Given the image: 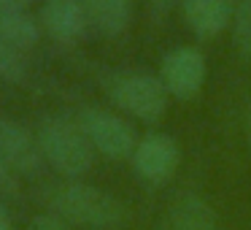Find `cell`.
<instances>
[{"label":"cell","mask_w":251,"mask_h":230,"mask_svg":"<svg viewBox=\"0 0 251 230\" xmlns=\"http://www.w3.org/2000/svg\"><path fill=\"white\" fill-rule=\"evenodd\" d=\"M243 125H246V138H249V146H251V100H249V106H246Z\"/></svg>","instance_id":"20"},{"label":"cell","mask_w":251,"mask_h":230,"mask_svg":"<svg viewBox=\"0 0 251 230\" xmlns=\"http://www.w3.org/2000/svg\"><path fill=\"white\" fill-rule=\"evenodd\" d=\"M132 168L149 184H165L173 179L176 168H178V146L170 136L165 133H149V136L138 138V146L132 152Z\"/></svg>","instance_id":"6"},{"label":"cell","mask_w":251,"mask_h":230,"mask_svg":"<svg viewBox=\"0 0 251 230\" xmlns=\"http://www.w3.org/2000/svg\"><path fill=\"white\" fill-rule=\"evenodd\" d=\"M108 98L119 106L125 114L141 122H159L168 111V89L162 79L146 71H119L105 82Z\"/></svg>","instance_id":"3"},{"label":"cell","mask_w":251,"mask_h":230,"mask_svg":"<svg viewBox=\"0 0 251 230\" xmlns=\"http://www.w3.org/2000/svg\"><path fill=\"white\" fill-rule=\"evenodd\" d=\"M0 149L19 176H35L46 163L38 133H33L17 119H6V116L0 119Z\"/></svg>","instance_id":"8"},{"label":"cell","mask_w":251,"mask_h":230,"mask_svg":"<svg viewBox=\"0 0 251 230\" xmlns=\"http://www.w3.org/2000/svg\"><path fill=\"white\" fill-rule=\"evenodd\" d=\"M176 3H178V0H146V6L151 8V14H157V17L170 14L176 8Z\"/></svg>","instance_id":"17"},{"label":"cell","mask_w":251,"mask_h":230,"mask_svg":"<svg viewBox=\"0 0 251 230\" xmlns=\"http://www.w3.org/2000/svg\"><path fill=\"white\" fill-rule=\"evenodd\" d=\"M205 57L195 46H176L162 57V65H159V79H162L168 95L178 100L197 98L205 84Z\"/></svg>","instance_id":"5"},{"label":"cell","mask_w":251,"mask_h":230,"mask_svg":"<svg viewBox=\"0 0 251 230\" xmlns=\"http://www.w3.org/2000/svg\"><path fill=\"white\" fill-rule=\"evenodd\" d=\"M41 22L27 14V8H8L0 11V38L17 52H27L41 41Z\"/></svg>","instance_id":"12"},{"label":"cell","mask_w":251,"mask_h":230,"mask_svg":"<svg viewBox=\"0 0 251 230\" xmlns=\"http://www.w3.org/2000/svg\"><path fill=\"white\" fill-rule=\"evenodd\" d=\"M89 25L103 38H119L132 22V0H84Z\"/></svg>","instance_id":"11"},{"label":"cell","mask_w":251,"mask_h":230,"mask_svg":"<svg viewBox=\"0 0 251 230\" xmlns=\"http://www.w3.org/2000/svg\"><path fill=\"white\" fill-rule=\"evenodd\" d=\"M0 230H14V228H11V217H8L3 201H0Z\"/></svg>","instance_id":"19"},{"label":"cell","mask_w":251,"mask_h":230,"mask_svg":"<svg viewBox=\"0 0 251 230\" xmlns=\"http://www.w3.org/2000/svg\"><path fill=\"white\" fill-rule=\"evenodd\" d=\"M38 144L44 160L68 179H78L95 165V146L78 119L68 116H46L38 127Z\"/></svg>","instance_id":"2"},{"label":"cell","mask_w":251,"mask_h":230,"mask_svg":"<svg viewBox=\"0 0 251 230\" xmlns=\"http://www.w3.org/2000/svg\"><path fill=\"white\" fill-rule=\"evenodd\" d=\"M78 125L87 133L95 152H100L108 160H127L132 157V152L138 146L135 130L130 127V122L116 116L114 111L89 106V109H84L78 114Z\"/></svg>","instance_id":"4"},{"label":"cell","mask_w":251,"mask_h":230,"mask_svg":"<svg viewBox=\"0 0 251 230\" xmlns=\"http://www.w3.org/2000/svg\"><path fill=\"white\" fill-rule=\"evenodd\" d=\"M49 206L51 214L62 217L65 222L95 230H111L125 222V206L119 198L84 181H68L57 187L49 198Z\"/></svg>","instance_id":"1"},{"label":"cell","mask_w":251,"mask_h":230,"mask_svg":"<svg viewBox=\"0 0 251 230\" xmlns=\"http://www.w3.org/2000/svg\"><path fill=\"white\" fill-rule=\"evenodd\" d=\"M17 171L11 168V163L6 160V154H3V149H0V192L3 195H11V192H17Z\"/></svg>","instance_id":"15"},{"label":"cell","mask_w":251,"mask_h":230,"mask_svg":"<svg viewBox=\"0 0 251 230\" xmlns=\"http://www.w3.org/2000/svg\"><path fill=\"white\" fill-rule=\"evenodd\" d=\"M181 11L197 38H216L232 22V0H181Z\"/></svg>","instance_id":"10"},{"label":"cell","mask_w":251,"mask_h":230,"mask_svg":"<svg viewBox=\"0 0 251 230\" xmlns=\"http://www.w3.org/2000/svg\"><path fill=\"white\" fill-rule=\"evenodd\" d=\"M27 230H68V222L49 211V214H38V217L30 219Z\"/></svg>","instance_id":"16"},{"label":"cell","mask_w":251,"mask_h":230,"mask_svg":"<svg viewBox=\"0 0 251 230\" xmlns=\"http://www.w3.org/2000/svg\"><path fill=\"white\" fill-rule=\"evenodd\" d=\"M25 76H27V62H25L22 52H17L0 38V79L3 82H22Z\"/></svg>","instance_id":"14"},{"label":"cell","mask_w":251,"mask_h":230,"mask_svg":"<svg viewBox=\"0 0 251 230\" xmlns=\"http://www.w3.org/2000/svg\"><path fill=\"white\" fill-rule=\"evenodd\" d=\"M41 28L51 41L62 46H76L89 33V14L84 0H44Z\"/></svg>","instance_id":"7"},{"label":"cell","mask_w":251,"mask_h":230,"mask_svg":"<svg viewBox=\"0 0 251 230\" xmlns=\"http://www.w3.org/2000/svg\"><path fill=\"white\" fill-rule=\"evenodd\" d=\"M232 44L243 60H251V0H238L232 14Z\"/></svg>","instance_id":"13"},{"label":"cell","mask_w":251,"mask_h":230,"mask_svg":"<svg viewBox=\"0 0 251 230\" xmlns=\"http://www.w3.org/2000/svg\"><path fill=\"white\" fill-rule=\"evenodd\" d=\"M157 230H216V211L197 192H181L170 201Z\"/></svg>","instance_id":"9"},{"label":"cell","mask_w":251,"mask_h":230,"mask_svg":"<svg viewBox=\"0 0 251 230\" xmlns=\"http://www.w3.org/2000/svg\"><path fill=\"white\" fill-rule=\"evenodd\" d=\"M33 0H0V11H8V8H27Z\"/></svg>","instance_id":"18"}]
</instances>
